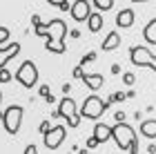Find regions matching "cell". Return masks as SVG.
<instances>
[{
	"label": "cell",
	"mask_w": 156,
	"mask_h": 154,
	"mask_svg": "<svg viewBox=\"0 0 156 154\" xmlns=\"http://www.w3.org/2000/svg\"><path fill=\"white\" fill-rule=\"evenodd\" d=\"M112 138L116 141V145L120 150L129 152V154H136L138 152V136L125 121H118L114 127H112Z\"/></svg>",
	"instance_id": "obj_1"
},
{
	"label": "cell",
	"mask_w": 156,
	"mask_h": 154,
	"mask_svg": "<svg viewBox=\"0 0 156 154\" xmlns=\"http://www.w3.org/2000/svg\"><path fill=\"white\" fill-rule=\"evenodd\" d=\"M65 36H67V25H65V20H60V18H54V20H49V36H47V52H51V54H65Z\"/></svg>",
	"instance_id": "obj_2"
},
{
	"label": "cell",
	"mask_w": 156,
	"mask_h": 154,
	"mask_svg": "<svg viewBox=\"0 0 156 154\" xmlns=\"http://www.w3.org/2000/svg\"><path fill=\"white\" fill-rule=\"evenodd\" d=\"M51 116L65 118L69 127H78V125H80V114H78V107H76L74 98H69V96L60 98V103H58V109H56V114H51Z\"/></svg>",
	"instance_id": "obj_3"
},
{
	"label": "cell",
	"mask_w": 156,
	"mask_h": 154,
	"mask_svg": "<svg viewBox=\"0 0 156 154\" xmlns=\"http://www.w3.org/2000/svg\"><path fill=\"white\" fill-rule=\"evenodd\" d=\"M109 101H101L98 96H87V98L83 101V109H80V116L83 118H89V121H98L105 109H107Z\"/></svg>",
	"instance_id": "obj_4"
},
{
	"label": "cell",
	"mask_w": 156,
	"mask_h": 154,
	"mask_svg": "<svg viewBox=\"0 0 156 154\" xmlns=\"http://www.w3.org/2000/svg\"><path fill=\"white\" fill-rule=\"evenodd\" d=\"M13 78H16L25 89H31V87H36V83H38V67L34 65L31 60H25L23 65L18 67V72H16Z\"/></svg>",
	"instance_id": "obj_5"
},
{
	"label": "cell",
	"mask_w": 156,
	"mask_h": 154,
	"mask_svg": "<svg viewBox=\"0 0 156 154\" xmlns=\"http://www.w3.org/2000/svg\"><path fill=\"white\" fill-rule=\"evenodd\" d=\"M129 60H132V65H136V67H150V69L156 72V56L143 45H136V47L129 49Z\"/></svg>",
	"instance_id": "obj_6"
},
{
	"label": "cell",
	"mask_w": 156,
	"mask_h": 154,
	"mask_svg": "<svg viewBox=\"0 0 156 154\" xmlns=\"http://www.w3.org/2000/svg\"><path fill=\"white\" fill-rule=\"evenodd\" d=\"M20 123H23V107L20 105H9L5 109V116H2V125H5V132L7 134H18L20 130Z\"/></svg>",
	"instance_id": "obj_7"
},
{
	"label": "cell",
	"mask_w": 156,
	"mask_h": 154,
	"mask_svg": "<svg viewBox=\"0 0 156 154\" xmlns=\"http://www.w3.org/2000/svg\"><path fill=\"white\" fill-rule=\"evenodd\" d=\"M65 136H67L65 125H54V127L49 130L47 134H42L45 148H47V150H58V148H60V143L65 141Z\"/></svg>",
	"instance_id": "obj_8"
},
{
	"label": "cell",
	"mask_w": 156,
	"mask_h": 154,
	"mask_svg": "<svg viewBox=\"0 0 156 154\" xmlns=\"http://www.w3.org/2000/svg\"><path fill=\"white\" fill-rule=\"evenodd\" d=\"M72 18L76 20V23H83V20H87L91 16V7H89V0H76V2L72 5Z\"/></svg>",
	"instance_id": "obj_9"
},
{
	"label": "cell",
	"mask_w": 156,
	"mask_h": 154,
	"mask_svg": "<svg viewBox=\"0 0 156 154\" xmlns=\"http://www.w3.org/2000/svg\"><path fill=\"white\" fill-rule=\"evenodd\" d=\"M20 54V43H9L5 47H0V67H7V63L11 58H16Z\"/></svg>",
	"instance_id": "obj_10"
},
{
	"label": "cell",
	"mask_w": 156,
	"mask_h": 154,
	"mask_svg": "<svg viewBox=\"0 0 156 154\" xmlns=\"http://www.w3.org/2000/svg\"><path fill=\"white\" fill-rule=\"evenodd\" d=\"M134 20H136V13H134V9H120L116 13V25L118 27H123V29H127V27H132L134 25Z\"/></svg>",
	"instance_id": "obj_11"
},
{
	"label": "cell",
	"mask_w": 156,
	"mask_h": 154,
	"mask_svg": "<svg viewBox=\"0 0 156 154\" xmlns=\"http://www.w3.org/2000/svg\"><path fill=\"white\" fill-rule=\"evenodd\" d=\"M80 81L91 89V92H98V89L103 87V83H105V78H103L101 74H83V76H80Z\"/></svg>",
	"instance_id": "obj_12"
},
{
	"label": "cell",
	"mask_w": 156,
	"mask_h": 154,
	"mask_svg": "<svg viewBox=\"0 0 156 154\" xmlns=\"http://www.w3.org/2000/svg\"><path fill=\"white\" fill-rule=\"evenodd\" d=\"M94 136H96L98 143H107L112 138V127H109V125H105V123H96L94 125Z\"/></svg>",
	"instance_id": "obj_13"
},
{
	"label": "cell",
	"mask_w": 156,
	"mask_h": 154,
	"mask_svg": "<svg viewBox=\"0 0 156 154\" xmlns=\"http://www.w3.org/2000/svg\"><path fill=\"white\" fill-rule=\"evenodd\" d=\"M120 43H123V40H120L118 31H112V34H107V38L103 40L101 49H103V52H114V49H118V45H120Z\"/></svg>",
	"instance_id": "obj_14"
},
{
	"label": "cell",
	"mask_w": 156,
	"mask_h": 154,
	"mask_svg": "<svg viewBox=\"0 0 156 154\" xmlns=\"http://www.w3.org/2000/svg\"><path fill=\"white\" fill-rule=\"evenodd\" d=\"M143 38H145V43L156 45V18H152L150 23L145 25V29H143Z\"/></svg>",
	"instance_id": "obj_15"
},
{
	"label": "cell",
	"mask_w": 156,
	"mask_h": 154,
	"mask_svg": "<svg viewBox=\"0 0 156 154\" xmlns=\"http://www.w3.org/2000/svg\"><path fill=\"white\" fill-rule=\"evenodd\" d=\"M87 23H89V31H91V34H96V31H101V29H103L105 20H103V16H101V11H98V13H91V16L87 18Z\"/></svg>",
	"instance_id": "obj_16"
},
{
	"label": "cell",
	"mask_w": 156,
	"mask_h": 154,
	"mask_svg": "<svg viewBox=\"0 0 156 154\" xmlns=\"http://www.w3.org/2000/svg\"><path fill=\"white\" fill-rule=\"evenodd\" d=\"M140 134L145 138H156V121H143L140 123Z\"/></svg>",
	"instance_id": "obj_17"
},
{
	"label": "cell",
	"mask_w": 156,
	"mask_h": 154,
	"mask_svg": "<svg viewBox=\"0 0 156 154\" xmlns=\"http://www.w3.org/2000/svg\"><path fill=\"white\" fill-rule=\"evenodd\" d=\"M91 2H94V7L98 11H109L114 7V0H91Z\"/></svg>",
	"instance_id": "obj_18"
},
{
	"label": "cell",
	"mask_w": 156,
	"mask_h": 154,
	"mask_svg": "<svg viewBox=\"0 0 156 154\" xmlns=\"http://www.w3.org/2000/svg\"><path fill=\"white\" fill-rule=\"evenodd\" d=\"M49 5H54V7H58L60 11H67V9H72L69 7V0H47Z\"/></svg>",
	"instance_id": "obj_19"
},
{
	"label": "cell",
	"mask_w": 156,
	"mask_h": 154,
	"mask_svg": "<svg viewBox=\"0 0 156 154\" xmlns=\"http://www.w3.org/2000/svg\"><path fill=\"white\" fill-rule=\"evenodd\" d=\"M34 29H36V36H40V38H47V36H49V25L45 27V25L40 23V25L34 27Z\"/></svg>",
	"instance_id": "obj_20"
},
{
	"label": "cell",
	"mask_w": 156,
	"mask_h": 154,
	"mask_svg": "<svg viewBox=\"0 0 156 154\" xmlns=\"http://www.w3.org/2000/svg\"><path fill=\"white\" fill-rule=\"evenodd\" d=\"M40 96H42V98H45L47 103H54V96H51V89H49L47 85H42V87H40Z\"/></svg>",
	"instance_id": "obj_21"
},
{
	"label": "cell",
	"mask_w": 156,
	"mask_h": 154,
	"mask_svg": "<svg viewBox=\"0 0 156 154\" xmlns=\"http://www.w3.org/2000/svg\"><path fill=\"white\" fill-rule=\"evenodd\" d=\"M0 83H11V72L7 67H0Z\"/></svg>",
	"instance_id": "obj_22"
},
{
	"label": "cell",
	"mask_w": 156,
	"mask_h": 154,
	"mask_svg": "<svg viewBox=\"0 0 156 154\" xmlns=\"http://www.w3.org/2000/svg\"><path fill=\"white\" fill-rule=\"evenodd\" d=\"M9 29H7V27H0V47H2L5 43H9Z\"/></svg>",
	"instance_id": "obj_23"
},
{
	"label": "cell",
	"mask_w": 156,
	"mask_h": 154,
	"mask_svg": "<svg viewBox=\"0 0 156 154\" xmlns=\"http://www.w3.org/2000/svg\"><path fill=\"white\" fill-rule=\"evenodd\" d=\"M127 98V94H123V92H114L109 96V103H120V101H125Z\"/></svg>",
	"instance_id": "obj_24"
},
{
	"label": "cell",
	"mask_w": 156,
	"mask_h": 154,
	"mask_svg": "<svg viewBox=\"0 0 156 154\" xmlns=\"http://www.w3.org/2000/svg\"><path fill=\"white\" fill-rule=\"evenodd\" d=\"M94 60H96V52H89L80 58V65H87V63H94Z\"/></svg>",
	"instance_id": "obj_25"
},
{
	"label": "cell",
	"mask_w": 156,
	"mask_h": 154,
	"mask_svg": "<svg viewBox=\"0 0 156 154\" xmlns=\"http://www.w3.org/2000/svg\"><path fill=\"white\" fill-rule=\"evenodd\" d=\"M134 81H136V76H134L132 72L123 74V83H125V85H134Z\"/></svg>",
	"instance_id": "obj_26"
},
{
	"label": "cell",
	"mask_w": 156,
	"mask_h": 154,
	"mask_svg": "<svg viewBox=\"0 0 156 154\" xmlns=\"http://www.w3.org/2000/svg\"><path fill=\"white\" fill-rule=\"evenodd\" d=\"M49 130H51V125H49V121H42V123H40V132H42V134H47Z\"/></svg>",
	"instance_id": "obj_27"
},
{
	"label": "cell",
	"mask_w": 156,
	"mask_h": 154,
	"mask_svg": "<svg viewBox=\"0 0 156 154\" xmlns=\"http://www.w3.org/2000/svg\"><path fill=\"white\" fill-rule=\"evenodd\" d=\"M38 150H36V145H34V143H29V145H27V148H25V154H36Z\"/></svg>",
	"instance_id": "obj_28"
},
{
	"label": "cell",
	"mask_w": 156,
	"mask_h": 154,
	"mask_svg": "<svg viewBox=\"0 0 156 154\" xmlns=\"http://www.w3.org/2000/svg\"><path fill=\"white\" fill-rule=\"evenodd\" d=\"M96 145H101V143H98V141H96V136H91V138H89V141H87V148L91 150V148H96Z\"/></svg>",
	"instance_id": "obj_29"
},
{
	"label": "cell",
	"mask_w": 156,
	"mask_h": 154,
	"mask_svg": "<svg viewBox=\"0 0 156 154\" xmlns=\"http://www.w3.org/2000/svg\"><path fill=\"white\" fill-rule=\"evenodd\" d=\"M40 23H42V20H40V16H38V13H34V16H31V25L36 27V25H40Z\"/></svg>",
	"instance_id": "obj_30"
},
{
	"label": "cell",
	"mask_w": 156,
	"mask_h": 154,
	"mask_svg": "<svg viewBox=\"0 0 156 154\" xmlns=\"http://www.w3.org/2000/svg\"><path fill=\"white\" fill-rule=\"evenodd\" d=\"M83 74H85V72H83V65L74 69V78H80V76H83Z\"/></svg>",
	"instance_id": "obj_31"
},
{
	"label": "cell",
	"mask_w": 156,
	"mask_h": 154,
	"mask_svg": "<svg viewBox=\"0 0 156 154\" xmlns=\"http://www.w3.org/2000/svg\"><path fill=\"white\" fill-rule=\"evenodd\" d=\"M114 118H116V123H118V121H125V112H116Z\"/></svg>",
	"instance_id": "obj_32"
},
{
	"label": "cell",
	"mask_w": 156,
	"mask_h": 154,
	"mask_svg": "<svg viewBox=\"0 0 156 154\" xmlns=\"http://www.w3.org/2000/svg\"><path fill=\"white\" fill-rule=\"evenodd\" d=\"M132 2H147V0H132Z\"/></svg>",
	"instance_id": "obj_33"
},
{
	"label": "cell",
	"mask_w": 156,
	"mask_h": 154,
	"mask_svg": "<svg viewBox=\"0 0 156 154\" xmlns=\"http://www.w3.org/2000/svg\"><path fill=\"white\" fill-rule=\"evenodd\" d=\"M0 103H2V92H0Z\"/></svg>",
	"instance_id": "obj_34"
}]
</instances>
